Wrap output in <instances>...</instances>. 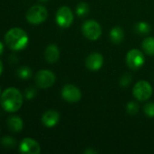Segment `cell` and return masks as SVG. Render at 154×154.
Masks as SVG:
<instances>
[{
	"mask_svg": "<svg viewBox=\"0 0 154 154\" xmlns=\"http://www.w3.org/2000/svg\"><path fill=\"white\" fill-rule=\"evenodd\" d=\"M0 104L5 111L8 113L16 112L23 105V96L19 89L15 88H8L2 93L0 97Z\"/></svg>",
	"mask_w": 154,
	"mask_h": 154,
	"instance_id": "obj_1",
	"label": "cell"
},
{
	"mask_svg": "<svg viewBox=\"0 0 154 154\" xmlns=\"http://www.w3.org/2000/svg\"><path fill=\"white\" fill-rule=\"evenodd\" d=\"M5 42L9 49L13 51H20L27 46L28 35L23 29L15 27L6 32Z\"/></svg>",
	"mask_w": 154,
	"mask_h": 154,
	"instance_id": "obj_2",
	"label": "cell"
},
{
	"mask_svg": "<svg viewBox=\"0 0 154 154\" xmlns=\"http://www.w3.org/2000/svg\"><path fill=\"white\" fill-rule=\"evenodd\" d=\"M48 12L47 9L40 5H34L30 7L25 14L26 20L32 24H40L44 22L47 18Z\"/></svg>",
	"mask_w": 154,
	"mask_h": 154,
	"instance_id": "obj_3",
	"label": "cell"
},
{
	"mask_svg": "<svg viewBox=\"0 0 154 154\" xmlns=\"http://www.w3.org/2000/svg\"><path fill=\"white\" fill-rule=\"evenodd\" d=\"M133 93L134 97L139 101H146L152 95V88L151 84L146 80L138 81L133 89Z\"/></svg>",
	"mask_w": 154,
	"mask_h": 154,
	"instance_id": "obj_4",
	"label": "cell"
},
{
	"mask_svg": "<svg viewBox=\"0 0 154 154\" xmlns=\"http://www.w3.org/2000/svg\"><path fill=\"white\" fill-rule=\"evenodd\" d=\"M84 35L91 41H96L102 35V27L95 20H88L82 26Z\"/></svg>",
	"mask_w": 154,
	"mask_h": 154,
	"instance_id": "obj_5",
	"label": "cell"
},
{
	"mask_svg": "<svg viewBox=\"0 0 154 154\" xmlns=\"http://www.w3.org/2000/svg\"><path fill=\"white\" fill-rule=\"evenodd\" d=\"M144 55L141 51L137 49H133L128 51L126 55V63L130 69L133 70L139 69L144 65Z\"/></svg>",
	"mask_w": 154,
	"mask_h": 154,
	"instance_id": "obj_6",
	"label": "cell"
},
{
	"mask_svg": "<svg viewBox=\"0 0 154 154\" xmlns=\"http://www.w3.org/2000/svg\"><path fill=\"white\" fill-rule=\"evenodd\" d=\"M35 84L40 88H48L52 87L55 81V76L54 74L47 69H42L39 70L34 77Z\"/></svg>",
	"mask_w": 154,
	"mask_h": 154,
	"instance_id": "obj_7",
	"label": "cell"
},
{
	"mask_svg": "<svg viewBox=\"0 0 154 154\" xmlns=\"http://www.w3.org/2000/svg\"><path fill=\"white\" fill-rule=\"evenodd\" d=\"M55 20L57 24L62 28H67L71 26L74 22V14L72 10L68 6L60 7L56 12Z\"/></svg>",
	"mask_w": 154,
	"mask_h": 154,
	"instance_id": "obj_8",
	"label": "cell"
},
{
	"mask_svg": "<svg viewBox=\"0 0 154 154\" xmlns=\"http://www.w3.org/2000/svg\"><path fill=\"white\" fill-rule=\"evenodd\" d=\"M63 98L69 103H76L82 98L81 90L74 85H66L62 89Z\"/></svg>",
	"mask_w": 154,
	"mask_h": 154,
	"instance_id": "obj_9",
	"label": "cell"
},
{
	"mask_svg": "<svg viewBox=\"0 0 154 154\" xmlns=\"http://www.w3.org/2000/svg\"><path fill=\"white\" fill-rule=\"evenodd\" d=\"M19 151L22 153L39 154L41 152V148L35 140L32 138H25L20 143Z\"/></svg>",
	"mask_w": 154,
	"mask_h": 154,
	"instance_id": "obj_10",
	"label": "cell"
},
{
	"mask_svg": "<svg viewBox=\"0 0 154 154\" xmlns=\"http://www.w3.org/2000/svg\"><path fill=\"white\" fill-rule=\"evenodd\" d=\"M103 64V57L99 52L91 53L86 58V60H85L86 67L93 71L99 70L102 68Z\"/></svg>",
	"mask_w": 154,
	"mask_h": 154,
	"instance_id": "obj_11",
	"label": "cell"
},
{
	"mask_svg": "<svg viewBox=\"0 0 154 154\" xmlns=\"http://www.w3.org/2000/svg\"><path fill=\"white\" fill-rule=\"evenodd\" d=\"M60 120V115L55 110H48L42 116V123L45 127L51 128L55 126Z\"/></svg>",
	"mask_w": 154,
	"mask_h": 154,
	"instance_id": "obj_12",
	"label": "cell"
},
{
	"mask_svg": "<svg viewBox=\"0 0 154 154\" xmlns=\"http://www.w3.org/2000/svg\"><path fill=\"white\" fill-rule=\"evenodd\" d=\"M60 57V51L55 44H49L44 51V59L48 63H55Z\"/></svg>",
	"mask_w": 154,
	"mask_h": 154,
	"instance_id": "obj_13",
	"label": "cell"
},
{
	"mask_svg": "<svg viewBox=\"0 0 154 154\" xmlns=\"http://www.w3.org/2000/svg\"><path fill=\"white\" fill-rule=\"evenodd\" d=\"M24 123L19 116H10L7 119V127L13 133H19L22 131Z\"/></svg>",
	"mask_w": 154,
	"mask_h": 154,
	"instance_id": "obj_14",
	"label": "cell"
},
{
	"mask_svg": "<svg viewBox=\"0 0 154 154\" xmlns=\"http://www.w3.org/2000/svg\"><path fill=\"white\" fill-rule=\"evenodd\" d=\"M110 38H111V41L115 44H118V43L122 42L123 38H124L123 30L119 26L113 27L110 32Z\"/></svg>",
	"mask_w": 154,
	"mask_h": 154,
	"instance_id": "obj_15",
	"label": "cell"
},
{
	"mask_svg": "<svg viewBox=\"0 0 154 154\" xmlns=\"http://www.w3.org/2000/svg\"><path fill=\"white\" fill-rule=\"evenodd\" d=\"M142 47L149 56H154V37H148L143 40Z\"/></svg>",
	"mask_w": 154,
	"mask_h": 154,
	"instance_id": "obj_16",
	"label": "cell"
},
{
	"mask_svg": "<svg viewBox=\"0 0 154 154\" xmlns=\"http://www.w3.org/2000/svg\"><path fill=\"white\" fill-rule=\"evenodd\" d=\"M89 9H90L89 5L86 2H81L77 5L75 12L78 16L83 17V16H85L86 14H88Z\"/></svg>",
	"mask_w": 154,
	"mask_h": 154,
	"instance_id": "obj_17",
	"label": "cell"
},
{
	"mask_svg": "<svg viewBox=\"0 0 154 154\" xmlns=\"http://www.w3.org/2000/svg\"><path fill=\"white\" fill-rule=\"evenodd\" d=\"M135 32L140 34H148L151 32V26L146 22H140L135 25Z\"/></svg>",
	"mask_w": 154,
	"mask_h": 154,
	"instance_id": "obj_18",
	"label": "cell"
},
{
	"mask_svg": "<svg viewBox=\"0 0 154 154\" xmlns=\"http://www.w3.org/2000/svg\"><path fill=\"white\" fill-rule=\"evenodd\" d=\"M17 75L19 78L23 79H26L31 78L32 76V70L29 67H21L17 69Z\"/></svg>",
	"mask_w": 154,
	"mask_h": 154,
	"instance_id": "obj_19",
	"label": "cell"
},
{
	"mask_svg": "<svg viewBox=\"0 0 154 154\" xmlns=\"http://www.w3.org/2000/svg\"><path fill=\"white\" fill-rule=\"evenodd\" d=\"M1 144L5 147V148H14L16 144V142L14 138L12 137H9V136H6V137H4L2 138L1 140Z\"/></svg>",
	"mask_w": 154,
	"mask_h": 154,
	"instance_id": "obj_20",
	"label": "cell"
},
{
	"mask_svg": "<svg viewBox=\"0 0 154 154\" xmlns=\"http://www.w3.org/2000/svg\"><path fill=\"white\" fill-rule=\"evenodd\" d=\"M126 110L130 115H136L139 111V105L134 101H131L127 104Z\"/></svg>",
	"mask_w": 154,
	"mask_h": 154,
	"instance_id": "obj_21",
	"label": "cell"
},
{
	"mask_svg": "<svg viewBox=\"0 0 154 154\" xmlns=\"http://www.w3.org/2000/svg\"><path fill=\"white\" fill-rule=\"evenodd\" d=\"M143 111H144V114L149 116V117H154V103L153 102H151V103H148L144 106L143 107Z\"/></svg>",
	"mask_w": 154,
	"mask_h": 154,
	"instance_id": "obj_22",
	"label": "cell"
},
{
	"mask_svg": "<svg viewBox=\"0 0 154 154\" xmlns=\"http://www.w3.org/2000/svg\"><path fill=\"white\" fill-rule=\"evenodd\" d=\"M132 81V77L130 76V74H125L122 77L121 80H120V84L122 87H127Z\"/></svg>",
	"mask_w": 154,
	"mask_h": 154,
	"instance_id": "obj_23",
	"label": "cell"
},
{
	"mask_svg": "<svg viewBox=\"0 0 154 154\" xmlns=\"http://www.w3.org/2000/svg\"><path fill=\"white\" fill-rule=\"evenodd\" d=\"M35 95H36V91H35V89L33 88H28V89L25 90V97H26L27 99H32V98H34V97H35Z\"/></svg>",
	"mask_w": 154,
	"mask_h": 154,
	"instance_id": "obj_24",
	"label": "cell"
},
{
	"mask_svg": "<svg viewBox=\"0 0 154 154\" xmlns=\"http://www.w3.org/2000/svg\"><path fill=\"white\" fill-rule=\"evenodd\" d=\"M3 52H4V44L0 42V55H2Z\"/></svg>",
	"mask_w": 154,
	"mask_h": 154,
	"instance_id": "obj_25",
	"label": "cell"
},
{
	"mask_svg": "<svg viewBox=\"0 0 154 154\" xmlns=\"http://www.w3.org/2000/svg\"><path fill=\"white\" fill-rule=\"evenodd\" d=\"M84 153H93V154H94V153H96V152H95V151H91V150H87L86 152H84Z\"/></svg>",
	"mask_w": 154,
	"mask_h": 154,
	"instance_id": "obj_26",
	"label": "cell"
},
{
	"mask_svg": "<svg viewBox=\"0 0 154 154\" xmlns=\"http://www.w3.org/2000/svg\"><path fill=\"white\" fill-rule=\"evenodd\" d=\"M2 71H3V63H2L1 60H0V75H1V73H2Z\"/></svg>",
	"mask_w": 154,
	"mask_h": 154,
	"instance_id": "obj_27",
	"label": "cell"
},
{
	"mask_svg": "<svg viewBox=\"0 0 154 154\" xmlns=\"http://www.w3.org/2000/svg\"><path fill=\"white\" fill-rule=\"evenodd\" d=\"M39 1H40V2H46L47 0H39Z\"/></svg>",
	"mask_w": 154,
	"mask_h": 154,
	"instance_id": "obj_28",
	"label": "cell"
},
{
	"mask_svg": "<svg viewBox=\"0 0 154 154\" xmlns=\"http://www.w3.org/2000/svg\"><path fill=\"white\" fill-rule=\"evenodd\" d=\"M0 94H1V90H0ZM0 97H1V96H0Z\"/></svg>",
	"mask_w": 154,
	"mask_h": 154,
	"instance_id": "obj_29",
	"label": "cell"
}]
</instances>
